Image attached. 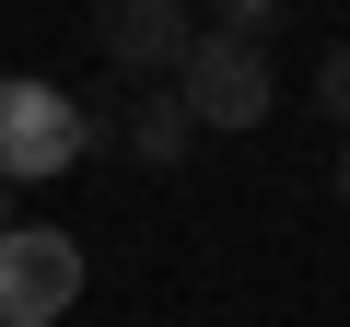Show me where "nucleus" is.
I'll use <instances>...</instances> for the list:
<instances>
[{
  "instance_id": "3",
  "label": "nucleus",
  "mask_w": 350,
  "mask_h": 327,
  "mask_svg": "<svg viewBox=\"0 0 350 327\" xmlns=\"http://www.w3.org/2000/svg\"><path fill=\"white\" fill-rule=\"evenodd\" d=\"M175 94H187V117H199V129H257V117L280 105V82H269V47H245V36H222V24L187 47Z\"/></svg>"
},
{
  "instance_id": "4",
  "label": "nucleus",
  "mask_w": 350,
  "mask_h": 327,
  "mask_svg": "<svg viewBox=\"0 0 350 327\" xmlns=\"http://www.w3.org/2000/svg\"><path fill=\"white\" fill-rule=\"evenodd\" d=\"M94 47L117 70H187L199 24H187V0H94Z\"/></svg>"
},
{
  "instance_id": "8",
  "label": "nucleus",
  "mask_w": 350,
  "mask_h": 327,
  "mask_svg": "<svg viewBox=\"0 0 350 327\" xmlns=\"http://www.w3.org/2000/svg\"><path fill=\"white\" fill-rule=\"evenodd\" d=\"M338 211H350V140H338Z\"/></svg>"
},
{
  "instance_id": "5",
  "label": "nucleus",
  "mask_w": 350,
  "mask_h": 327,
  "mask_svg": "<svg viewBox=\"0 0 350 327\" xmlns=\"http://www.w3.org/2000/svg\"><path fill=\"white\" fill-rule=\"evenodd\" d=\"M187 129H199L187 94H140V105H129V152H140V164H175V152H187Z\"/></svg>"
},
{
  "instance_id": "6",
  "label": "nucleus",
  "mask_w": 350,
  "mask_h": 327,
  "mask_svg": "<svg viewBox=\"0 0 350 327\" xmlns=\"http://www.w3.org/2000/svg\"><path fill=\"white\" fill-rule=\"evenodd\" d=\"M292 12V0H222V36H245V47H269V24Z\"/></svg>"
},
{
  "instance_id": "1",
  "label": "nucleus",
  "mask_w": 350,
  "mask_h": 327,
  "mask_svg": "<svg viewBox=\"0 0 350 327\" xmlns=\"http://www.w3.org/2000/svg\"><path fill=\"white\" fill-rule=\"evenodd\" d=\"M82 152H94L82 94H59V82H36V70L0 82V187H47V176H70Z\"/></svg>"
},
{
  "instance_id": "9",
  "label": "nucleus",
  "mask_w": 350,
  "mask_h": 327,
  "mask_svg": "<svg viewBox=\"0 0 350 327\" xmlns=\"http://www.w3.org/2000/svg\"><path fill=\"white\" fill-rule=\"evenodd\" d=\"M0 234H12V211H0Z\"/></svg>"
},
{
  "instance_id": "2",
  "label": "nucleus",
  "mask_w": 350,
  "mask_h": 327,
  "mask_svg": "<svg viewBox=\"0 0 350 327\" xmlns=\"http://www.w3.org/2000/svg\"><path fill=\"white\" fill-rule=\"evenodd\" d=\"M82 304V246L59 222H12L0 234V327H59Z\"/></svg>"
},
{
  "instance_id": "7",
  "label": "nucleus",
  "mask_w": 350,
  "mask_h": 327,
  "mask_svg": "<svg viewBox=\"0 0 350 327\" xmlns=\"http://www.w3.org/2000/svg\"><path fill=\"white\" fill-rule=\"evenodd\" d=\"M315 105L350 129V47H327V59H315Z\"/></svg>"
}]
</instances>
